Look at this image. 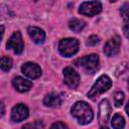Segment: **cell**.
Segmentation results:
<instances>
[{
    "instance_id": "obj_1",
    "label": "cell",
    "mask_w": 129,
    "mask_h": 129,
    "mask_svg": "<svg viewBox=\"0 0 129 129\" xmlns=\"http://www.w3.org/2000/svg\"><path fill=\"white\" fill-rule=\"evenodd\" d=\"M71 112H72L73 117L81 125L89 124L94 118V112H93L91 106L84 101L76 102L74 104V106L72 107Z\"/></svg>"
},
{
    "instance_id": "obj_2",
    "label": "cell",
    "mask_w": 129,
    "mask_h": 129,
    "mask_svg": "<svg viewBox=\"0 0 129 129\" xmlns=\"http://www.w3.org/2000/svg\"><path fill=\"white\" fill-rule=\"evenodd\" d=\"M111 86H112L111 79L107 75H102L97 79V81L95 82V84L93 85L91 90L88 92L87 96L91 100L95 101L100 95H102L105 92H107L111 88Z\"/></svg>"
},
{
    "instance_id": "obj_3",
    "label": "cell",
    "mask_w": 129,
    "mask_h": 129,
    "mask_svg": "<svg viewBox=\"0 0 129 129\" xmlns=\"http://www.w3.org/2000/svg\"><path fill=\"white\" fill-rule=\"evenodd\" d=\"M58 50L66 57L73 56L79 50V40L73 37L62 38L58 43Z\"/></svg>"
},
{
    "instance_id": "obj_4",
    "label": "cell",
    "mask_w": 129,
    "mask_h": 129,
    "mask_svg": "<svg viewBox=\"0 0 129 129\" xmlns=\"http://www.w3.org/2000/svg\"><path fill=\"white\" fill-rule=\"evenodd\" d=\"M76 63L79 67H83L87 73L94 74L98 70V67H99V56L95 53L85 55V56L77 59Z\"/></svg>"
},
{
    "instance_id": "obj_5",
    "label": "cell",
    "mask_w": 129,
    "mask_h": 129,
    "mask_svg": "<svg viewBox=\"0 0 129 129\" xmlns=\"http://www.w3.org/2000/svg\"><path fill=\"white\" fill-rule=\"evenodd\" d=\"M102 11V4L99 1H89V2H83L80 5L79 13L85 16L92 17L94 15L99 14Z\"/></svg>"
},
{
    "instance_id": "obj_6",
    "label": "cell",
    "mask_w": 129,
    "mask_h": 129,
    "mask_svg": "<svg viewBox=\"0 0 129 129\" xmlns=\"http://www.w3.org/2000/svg\"><path fill=\"white\" fill-rule=\"evenodd\" d=\"M63 74V83L70 88V89H76L81 81L80 75L74 70L72 67H67L62 71Z\"/></svg>"
},
{
    "instance_id": "obj_7",
    "label": "cell",
    "mask_w": 129,
    "mask_h": 129,
    "mask_svg": "<svg viewBox=\"0 0 129 129\" xmlns=\"http://www.w3.org/2000/svg\"><path fill=\"white\" fill-rule=\"evenodd\" d=\"M6 46H7V48L12 49L14 51V53L20 54L23 51V48H24V43H23V39H22L21 33L19 31L13 32V34L8 39Z\"/></svg>"
},
{
    "instance_id": "obj_8",
    "label": "cell",
    "mask_w": 129,
    "mask_h": 129,
    "mask_svg": "<svg viewBox=\"0 0 129 129\" xmlns=\"http://www.w3.org/2000/svg\"><path fill=\"white\" fill-rule=\"evenodd\" d=\"M29 115V110L25 104H17L11 110V120L13 122H21L25 120Z\"/></svg>"
},
{
    "instance_id": "obj_9",
    "label": "cell",
    "mask_w": 129,
    "mask_h": 129,
    "mask_svg": "<svg viewBox=\"0 0 129 129\" xmlns=\"http://www.w3.org/2000/svg\"><path fill=\"white\" fill-rule=\"evenodd\" d=\"M112 113V107L109 100L104 99L99 104V121L101 125H106Z\"/></svg>"
},
{
    "instance_id": "obj_10",
    "label": "cell",
    "mask_w": 129,
    "mask_h": 129,
    "mask_svg": "<svg viewBox=\"0 0 129 129\" xmlns=\"http://www.w3.org/2000/svg\"><path fill=\"white\" fill-rule=\"evenodd\" d=\"M21 72L24 76H26L29 79H37L41 75V69L40 67L35 62H25L21 67Z\"/></svg>"
},
{
    "instance_id": "obj_11",
    "label": "cell",
    "mask_w": 129,
    "mask_h": 129,
    "mask_svg": "<svg viewBox=\"0 0 129 129\" xmlns=\"http://www.w3.org/2000/svg\"><path fill=\"white\" fill-rule=\"evenodd\" d=\"M120 45H121L120 37L118 35H115L105 43V45H104V53L107 56H113V55L118 53V51L120 49Z\"/></svg>"
},
{
    "instance_id": "obj_12",
    "label": "cell",
    "mask_w": 129,
    "mask_h": 129,
    "mask_svg": "<svg viewBox=\"0 0 129 129\" xmlns=\"http://www.w3.org/2000/svg\"><path fill=\"white\" fill-rule=\"evenodd\" d=\"M27 32H28V35L30 36V38L36 44H41L44 42L45 32L41 28L36 27V26H29L27 28Z\"/></svg>"
},
{
    "instance_id": "obj_13",
    "label": "cell",
    "mask_w": 129,
    "mask_h": 129,
    "mask_svg": "<svg viewBox=\"0 0 129 129\" xmlns=\"http://www.w3.org/2000/svg\"><path fill=\"white\" fill-rule=\"evenodd\" d=\"M12 85L15 88V90L20 93L28 92L32 87V83L22 77H15L12 80Z\"/></svg>"
},
{
    "instance_id": "obj_14",
    "label": "cell",
    "mask_w": 129,
    "mask_h": 129,
    "mask_svg": "<svg viewBox=\"0 0 129 129\" xmlns=\"http://www.w3.org/2000/svg\"><path fill=\"white\" fill-rule=\"evenodd\" d=\"M43 103L45 106L47 107H59L60 104H61V100H60V97L55 94V93H49L47 94L44 99H43Z\"/></svg>"
},
{
    "instance_id": "obj_15",
    "label": "cell",
    "mask_w": 129,
    "mask_h": 129,
    "mask_svg": "<svg viewBox=\"0 0 129 129\" xmlns=\"http://www.w3.org/2000/svg\"><path fill=\"white\" fill-rule=\"evenodd\" d=\"M86 26L85 21L81 20V19H77V18H73L72 20H70L69 22V27L71 30H73L74 32H80L82 31Z\"/></svg>"
},
{
    "instance_id": "obj_16",
    "label": "cell",
    "mask_w": 129,
    "mask_h": 129,
    "mask_svg": "<svg viewBox=\"0 0 129 129\" xmlns=\"http://www.w3.org/2000/svg\"><path fill=\"white\" fill-rule=\"evenodd\" d=\"M111 125L114 129H123L125 126V119L120 114H115L112 118Z\"/></svg>"
},
{
    "instance_id": "obj_17",
    "label": "cell",
    "mask_w": 129,
    "mask_h": 129,
    "mask_svg": "<svg viewBox=\"0 0 129 129\" xmlns=\"http://www.w3.org/2000/svg\"><path fill=\"white\" fill-rule=\"evenodd\" d=\"M1 70L4 71V72H8L11 67H12V59L9 57V56H6V55H3L1 57Z\"/></svg>"
},
{
    "instance_id": "obj_18",
    "label": "cell",
    "mask_w": 129,
    "mask_h": 129,
    "mask_svg": "<svg viewBox=\"0 0 129 129\" xmlns=\"http://www.w3.org/2000/svg\"><path fill=\"white\" fill-rule=\"evenodd\" d=\"M124 102V93L122 91H117L114 94V105L116 107H120Z\"/></svg>"
},
{
    "instance_id": "obj_19",
    "label": "cell",
    "mask_w": 129,
    "mask_h": 129,
    "mask_svg": "<svg viewBox=\"0 0 129 129\" xmlns=\"http://www.w3.org/2000/svg\"><path fill=\"white\" fill-rule=\"evenodd\" d=\"M120 13L121 16L123 17V19L127 22H129V3H125L122 5L121 9H120Z\"/></svg>"
},
{
    "instance_id": "obj_20",
    "label": "cell",
    "mask_w": 129,
    "mask_h": 129,
    "mask_svg": "<svg viewBox=\"0 0 129 129\" xmlns=\"http://www.w3.org/2000/svg\"><path fill=\"white\" fill-rule=\"evenodd\" d=\"M99 40H100V38H99V36H97V35H91L88 39H87V41H86V45L87 46H94V45H96V44H98L99 43Z\"/></svg>"
},
{
    "instance_id": "obj_21",
    "label": "cell",
    "mask_w": 129,
    "mask_h": 129,
    "mask_svg": "<svg viewBox=\"0 0 129 129\" xmlns=\"http://www.w3.org/2000/svg\"><path fill=\"white\" fill-rule=\"evenodd\" d=\"M50 129H69L68 125L62 123V122H55L51 125Z\"/></svg>"
},
{
    "instance_id": "obj_22",
    "label": "cell",
    "mask_w": 129,
    "mask_h": 129,
    "mask_svg": "<svg viewBox=\"0 0 129 129\" xmlns=\"http://www.w3.org/2000/svg\"><path fill=\"white\" fill-rule=\"evenodd\" d=\"M123 33H124V35H125L127 38H129V22H127V23L123 26Z\"/></svg>"
},
{
    "instance_id": "obj_23",
    "label": "cell",
    "mask_w": 129,
    "mask_h": 129,
    "mask_svg": "<svg viewBox=\"0 0 129 129\" xmlns=\"http://www.w3.org/2000/svg\"><path fill=\"white\" fill-rule=\"evenodd\" d=\"M21 129H35V127H34V125L31 124V123H27V124H25Z\"/></svg>"
},
{
    "instance_id": "obj_24",
    "label": "cell",
    "mask_w": 129,
    "mask_h": 129,
    "mask_svg": "<svg viewBox=\"0 0 129 129\" xmlns=\"http://www.w3.org/2000/svg\"><path fill=\"white\" fill-rule=\"evenodd\" d=\"M125 110H126V113H127V115L129 116V102L127 103V105H126V107H125Z\"/></svg>"
},
{
    "instance_id": "obj_25",
    "label": "cell",
    "mask_w": 129,
    "mask_h": 129,
    "mask_svg": "<svg viewBox=\"0 0 129 129\" xmlns=\"http://www.w3.org/2000/svg\"><path fill=\"white\" fill-rule=\"evenodd\" d=\"M1 107H2V113H1V115L3 116V115H4V105H3V103H2V105H1Z\"/></svg>"
},
{
    "instance_id": "obj_26",
    "label": "cell",
    "mask_w": 129,
    "mask_h": 129,
    "mask_svg": "<svg viewBox=\"0 0 129 129\" xmlns=\"http://www.w3.org/2000/svg\"><path fill=\"white\" fill-rule=\"evenodd\" d=\"M100 129H109V128H107V127H105V126H103V127H101Z\"/></svg>"
}]
</instances>
